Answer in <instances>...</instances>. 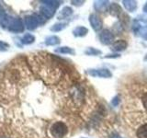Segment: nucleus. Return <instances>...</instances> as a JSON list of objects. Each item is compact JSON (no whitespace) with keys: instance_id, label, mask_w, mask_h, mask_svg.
<instances>
[{"instance_id":"2eb2a0df","label":"nucleus","mask_w":147,"mask_h":138,"mask_svg":"<svg viewBox=\"0 0 147 138\" xmlns=\"http://www.w3.org/2000/svg\"><path fill=\"white\" fill-rule=\"evenodd\" d=\"M121 55L119 53H112V54H107L106 56H104V58H119Z\"/></svg>"},{"instance_id":"f257e3e1","label":"nucleus","mask_w":147,"mask_h":138,"mask_svg":"<svg viewBox=\"0 0 147 138\" xmlns=\"http://www.w3.org/2000/svg\"><path fill=\"white\" fill-rule=\"evenodd\" d=\"M121 119L130 138H147V83H136L124 92Z\"/></svg>"},{"instance_id":"1a4fd4ad","label":"nucleus","mask_w":147,"mask_h":138,"mask_svg":"<svg viewBox=\"0 0 147 138\" xmlns=\"http://www.w3.org/2000/svg\"><path fill=\"white\" fill-rule=\"evenodd\" d=\"M137 4V1H134V0H123L122 1L123 7L129 12H134L138 7Z\"/></svg>"},{"instance_id":"6ab92c4d","label":"nucleus","mask_w":147,"mask_h":138,"mask_svg":"<svg viewBox=\"0 0 147 138\" xmlns=\"http://www.w3.org/2000/svg\"><path fill=\"white\" fill-rule=\"evenodd\" d=\"M144 61H147V53H146V55H145V56H144Z\"/></svg>"},{"instance_id":"39448f33","label":"nucleus","mask_w":147,"mask_h":138,"mask_svg":"<svg viewBox=\"0 0 147 138\" xmlns=\"http://www.w3.org/2000/svg\"><path fill=\"white\" fill-rule=\"evenodd\" d=\"M99 41L104 45H111L115 41V36L109 30H104L99 34Z\"/></svg>"},{"instance_id":"20e7f679","label":"nucleus","mask_w":147,"mask_h":138,"mask_svg":"<svg viewBox=\"0 0 147 138\" xmlns=\"http://www.w3.org/2000/svg\"><path fill=\"white\" fill-rule=\"evenodd\" d=\"M53 135L55 138H63V136L66 135V133H68V128L65 125V123H63L62 122H56L52 128Z\"/></svg>"},{"instance_id":"6e6552de","label":"nucleus","mask_w":147,"mask_h":138,"mask_svg":"<svg viewBox=\"0 0 147 138\" xmlns=\"http://www.w3.org/2000/svg\"><path fill=\"white\" fill-rule=\"evenodd\" d=\"M89 20L92 28L95 30H100V29L102 28V20H101L99 16H98L96 14H92L90 16Z\"/></svg>"},{"instance_id":"f8f14e48","label":"nucleus","mask_w":147,"mask_h":138,"mask_svg":"<svg viewBox=\"0 0 147 138\" xmlns=\"http://www.w3.org/2000/svg\"><path fill=\"white\" fill-rule=\"evenodd\" d=\"M121 103V95L115 96L114 98H113V99L111 100V105L113 106V107H117V106H119Z\"/></svg>"},{"instance_id":"423d86ee","label":"nucleus","mask_w":147,"mask_h":138,"mask_svg":"<svg viewBox=\"0 0 147 138\" xmlns=\"http://www.w3.org/2000/svg\"><path fill=\"white\" fill-rule=\"evenodd\" d=\"M88 74L93 76L102 77V78H110L112 76V73L108 68H100V69H91L88 71Z\"/></svg>"},{"instance_id":"dca6fc26","label":"nucleus","mask_w":147,"mask_h":138,"mask_svg":"<svg viewBox=\"0 0 147 138\" xmlns=\"http://www.w3.org/2000/svg\"><path fill=\"white\" fill-rule=\"evenodd\" d=\"M109 138H124V137H122V136L119 135L117 132H114V133H112L111 135H109Z\"/></svg>"},{"instance_id":"f03ea898","label":"nucleus","mask_w":147,"mask_h":138,"mask_svg":"<svg viewBox=\"0 0 147 138\" xmlns=\"http://www.w3.org/2000/svg\"><path fill=\"white\" fill-rule=\"evenodd\" d=\"M38 66L37 72L40 76L49 84H55L62 78L63 69L60 63L51 54L40 55L39 60L34 62Z\"/></svg>"},{"instance_id":"f3484780","label":"nucleus","mask_w":147,"mask_h":138,"mask_svg":"<svg viewBox=\"0 0 147 138\" xmlns=\"http://www.w3.org/2000/svg\"><path fill=\"white\" fill-rule=\"evenodd\" d=\"M142 10H144V13H146V14H147V2L144 4V7H142Z\"/></svg>"},{"instance_id":"ddd939ff","label":"nucleus","mask_w":147,"mask_h":138,"mask_svg":"<svg viewBox=\"0 0 147 138\" xmlns=\"http://www.w3.org/2000/svg\"><path fill=\"white\" fill-rule=\"evenodd\" d=\"M75 33L78 36H85L86 33H87V29H86V28H77V29L75 30Z\"/></svg>"},{"instance_id":"0eeeda50","label":"nucleus","mask_w":147,"mask_h":138,"mask_svg":"<svg viewBox=\"0 0 147 138\" xmlns=\"http://www.w3.org/2000/svg\"><path fill=\"white\" fill-rule=\"evenodd\" d=\"M128 47V43L125 40H118L111 44V51L113 52H122Z\"/></svg>"},{"instance_id":"7ed1b4c3","label":"nucleus","mask_w":147,"mask_h":138,"mask_svg":"<svg viewBox=\"0 0 147 138\" xmlns=\"http://www.w3.org/2000/svg\"><path fill=\"white\" fill-rule=\"evenodd\" d=\"M87 90L81 84L74 85L68 91V105L74 109H80L86 103Z\"/></svg>"},{"instance_id":"9d476101","label":"nucleus","mask_w":147,"mask_h":138,"mask_svg":"<svg viewBox=\"0 0 147 138\" xmlns=\"http://www.w3.org/2000/svg\"><path fill=\"white\" fill-rule=\"evenodd\" d=\"M109 1H96L95 2V8L98 11L106 12L109 10Z\"/></svg>"},{"instance_id":"4468645a","label":"nucleus","mask_w":147,"mask_h":138,"mask_svg":"<svg viewBox=\"0 0 147 138\" xmlns=\"http://www.w3.org/2000/svg\"><path fill=\"white\" fill-rule=\"evenodd\" d=\"M86 53L89 55H98V54H101V51L95 49V48H89V50L87 51Z\"/></svg>"},{"instance_id":"9b49d317","label":"nucleus","mask_w":147,"mask_h":138,"mask_svg":"<svg viewBox=\"0 0 147 138\" xmlns=\"http://www.w3.org/2000/svg\"><path fill=\"white\" fill-rule=\"evenodd\" d=\"M108 11L110 13V15H112L114 17H119L121 14V8L117 3H113L109 5Z\"/></svg>"},{"instance_id":"a211bd4d","label":"nucleus","mask_w":147,"mask_h":138,"mask_svg":"<svg viewBox=\"0 0 147 138\" xmlns=\"http://www.w3.org/2000/svg\"><path fill=\"white\" fill-rule=\"evenodd\" d=\"M142 38H144V39L145 41H147V34H145V35H144V37H142Z\"/></svg>"}]
</instances>
